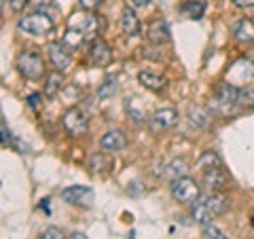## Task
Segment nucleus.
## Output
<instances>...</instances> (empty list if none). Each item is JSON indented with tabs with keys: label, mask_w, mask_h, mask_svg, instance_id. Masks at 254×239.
Listing matches in <instances>:
<instances>
[{
	"label": "nucleus",
	"mask_w": 254,
	"mask_h": 239,
	"mask_svg": "<svg viewBox=\"0 0 254 239\" xmlns=\"http://www.w3.org/2000/svg\"><path fill=\"white\" fill-rule=\"evenodd\" d=\"M62 127L70 138H81V135H85L87 129H89V121H87L83 110L74 106V108H68L66 113L62 115Z\"/></svg>",
	"instance_id": "nucleus-5"
},
{
	"label": "nucleus",
	"mask_w": 254,
	"mask_h": 239,
	"mask_svg": "<svg viewBox=\"0 0 254 239\" xmlns=\"http://www.w3.org/2000/svg\"><path fill=\"white\" fill-rule=\"evenodd\" d=\"M220 165H222L220 157L216 153H212V150L203 153L201 159H199V167H203V170H210V167H220Z\"/></svg>",
	"instance_id": "nucleus-28"
},
{
	"label": "nucleus",
	"mask_w": 254,
	"mask_h": 239,
	"mask_svg": "<svg viewBox=\"0 0 254 239\" xmlns=\"http://www.w3.org/2000/svg\"><path fill=\"white\" fill-rule=\"evenodd\" d=\"M28 104H30V108L38 110V106H41V93H32L28 98Z\"/></svg>",
	"instance_id": "nucleus-33"
},
{
	"label": "nucleus",
	"mask_w": 254,
	"mask_h": 239,
	"mask_svg": "<svg viewBox=\"0 0 254 239\" xmlns=\"http://www.w3.org/2000/svg\"><path fill=\"white\" fill-rule=\"evenodd\" d=\"M146 36H148L150 43L159 45V47L170 43V28H168V23H165V19H161V17L150 19L148 28H146Z\"/></svg>",
	"instance_id": "nucleus-10"
},
{
	"label": "nucleus",
	"mask_w": 254,
	"mask_h": 239,
	"mask_svg": "<svg viewBox=\"0 0 254 239\" xmlns=\"http://www.w3.org/2000/svg\"><path fill=\"white\" fill-rule=\"evenodd\" d=\"M4 2H6V0H0V6H2V4H4Z\"/></svg>",
	"instance_id": "nucleus-37"
},
{
	"label": "nucleus",
	"mask_w": 254,
	"mask_h": 239,
	"mask_svg": "<svg viewBox=\"0 0 254 239\" xmlns=\"http://www.w3.org/2000/svg\"><path fill=\"white\" fill-rule=\"evenodd\" d=\"M187 174V163L182 159H174V161L165 167V178L170 180H176V178H182Z\"/></svg>",
	"instance_id": "nucleus-24"
},
{
	"label": "nucleus",
	"mask_w": 254,
	"mask_h": 239,
	"mask_svg": "<svg viewBox=\"0 0 254 239\" xmlns=\"http://www.w3.org/2000/svg\"><path fill=\"white\" fill-rule=\"evenodd\" d=\"M212 121V113L210 108H201V106H195V108H189V123L193 127H199V129H205Z\"/></svg>",
	"instance_id": "nucleus-17"
},
{
	"label": "nucleus",
	"mask_w": 254,
	"mask_h": 239,
	"mask_svg": "<svg viewBox=\"0 0 254 239\" xmlns=\"http://www.w3.org/2000/svg\"><path fill=\"white\" fill-rule=\"evenodd\" d=\"M26 4H28V0H9V6L13 13H21L26 9Z\"/></svg>",
	"instance_id": "nucleus-32"
},
{
	"label": "nucleus",
	"mask_w": 254,
	"mask_h": 239,
	"mask_svg": "<svg viewBox=\"0 0 254 239\" xmlns=\"http://www.w3.org/2000/svg\"><path fill=\"white\" fill-rule=\"evenodd\" d=\"M231 32H233V38L237 43H246V45H248V43L254 41V21L244 17V19L233 23Z\"/></svg>",
	"instance_id": "nucleus-15"
},
{
	"label": "nucleus",
	"mask_w": 254,
	"mask_h": 239,
	"mask_svg": "<svg viewBox=\"0 0 254 239\" xmlns=\"http://www.w3.org/2000/svg\"><path fill=\"white\" fill-rule=\"evenodd\" d=\"M78 4H81V9L89 11V13H95L102 4H104V0H78Z\"/></svg>",
	"instance_id": "nucleus-31"
},
{
	"label": "nucleus",
	"mask_w": 254,
	"mask_h": 239,
	"mask_svg": "<svg viewBox=\"0 0 254 239\" xmlns=\"http://www.w3.org/2000/svg\"><path fill=\"white\" fill-rule=\"evenodd\" d=\"M68 239H89V237H87L85 233H81V231H74V233H72V235H70Z\"/></svg>",
	"instance_id": "nucleus-36"
},
{
	"label": "nucleus",
	"mask_w": 254,
	"mask_h": 239,
	"mask_svg": "<svg viewBox=\"0 0 254 239\" xmlns=\"http://www.w3.org/2000/svg\"><path fill=\"white\" fill-rule=\"evenodd\" d=\"M138 81H140V85H144L146 89H150V91H161L165 85H168V81H165L163 76H159V74H155V72H140L138 74Z\"/></svg>",
	"instance_id": "nucleus-20"
},
{
	"label": "nucleus",
	"mask_w": 254,
	"mask_h": 239,
	"mask_svg": "<svg viewBox=\"0 0 254 239\" xmlns=\"http://www.w3.org/2000/svg\"><path fill=\"white\" fill-rule=\"evenodd\" d=\"M180 13L189 19H201L205 13V2L203 0H187V2L180 6Z\"/></svg>",
	"instance_id": "nucleus-21"
},
{
	"label": "nucleus",
	"mask_w": 254,
	"mask_h": 239,
	"mask_svg": "<svg viewBox=\"0 0 254 239\" xmlns=\"http://www.w3.org/2000/svg\"><path fill=\"white\" fill-rule=\"evenodd\" d=\"M237 106H254V91L250 87H237Z\"/></svg>",
	"instance_id": "nucleus-26"
},
{
	"label": "nucleus",
	"mask_w": 254,
	"mask_h": 239,
	"mask_svg": "<svg viewBox=\"0 0 254 239\" xmlns=\"http://www.w3.org/2000/svg\"><path fill=\"white\" fill-rule=\"evenodd\" d=\"M119 26H121V30H123L125 36H138L140 30H142L138 15H136V11H133L131 6H125V9L121 11V17H119Z\"/></svg>",
	"instance_id": "nucleus-13"
},
{
	"label": "nucleus",
	"mask_w": 254,
	"mask_h": 239,
	"mask_svg": "<svg viewBox=\"0 0 254 239\" xmlns=\"http://www.w3.org/2000/svg\"><path fill=\"white\" fill-rule=\"evenodd\" d=\"M115 93H117V81H115V78L104 81V83L98 87V98L100 100H108V98H113Z\"/></svg>",
	"instance_id": "nucleus-27"
},
{
	"label": "nucleus",
	"mask_w": 254,
	"mask_h": 239,
	"mask_svg": "<svg viewBox=\"0 0 254 239\" xmlns=\"http://www.w3.org/2000/svg\"><path fill=\"white\" fill-rule=\"evenodd\" d=\"M64 89V76H62V72H49L45 76V87H43V93L47 95V98H55L60 91Z\"/></svg>",
	"instance_id": "nucleus-18"
},
{
	"label": "nucleus",
	"mask_w": 254,
	"mask_h": 239,
	"mask_svg": "<svg viewBox=\"0 0 254 239\" xmlns=\"http://www.w3.org/2000/svg\"><path fill=\"white\" fill-rule=\"evenodd\" d=\"M125 113H127V117H129L136 125H144V123L150 121L148 115H146L144 104H142L138 98H127L125 100Z\"/></svg>",
	"instance_id": "nucleus-14"
},
{
	"label": "nucleus",
	"mask_w": 254,
	"mask_h": 239,
	"mask_svg": "<svg viewBox=\"0 0 254 239\" xmlns=\"http://www.w3.org/2000/svg\"><path fill=\"white\" fill-rule=\"evenodd\" d=\"M214 95H218V98H222V100L237 104V87H235V85L218 83V85H216V93H214Z\"/></svg>",
	"instance_id": "nucleus-25"
},
{
	"label": "nucleus",
	"mask_w": 254,
	"mask_h": 239,
	"mask_svg": "<svg viewBox=\"0 0 254 239\" xmlns=\"http://www.w3.org/2000/svg\"><path fill=\"white\" fill-rule=\"evenodd\" d=\"M210 113L212 115H218V117H229V115H235L237 113V104H233V102H227L218 98V95H214V98L210 100Z\"/></svg>",
	"instance_id": "nucleus-19"
},
{
	"label": "nucleus",
	"mask_w": 254,
	"mask_h": 239,
	"mask_svg": "<svg viewBox=\"0 0 254 239\" xmlns=\"http://www.w3.org/2000/svg\"><path fill=\"white\" fill-rule=\"evenodd\" d=\"M38 239H66V237H64L62 229H58V227H47L43 233L38 235Z\"/></svg>",
	"instance_id": "nucleus-30"
},
{
	"label": "nucleus",
	"mask_w": 254,
	"mask_h": 239,
	"mask_svg": "<svg viewBox=\"0 0 254 239\" xmlns=\"http://www.w3.org/2000/svg\"><path fill=\"white\" fill-rule=\"evenodd\" d=\"M203 237L205 239H229L218 227H214L212 222H210V225H203Z\"/></svg>",
	"instance_id": "nucleus-29"
},
{
	"label": "nucleus",
	"mask_w": 254,
	"mask_h": 239,
	"mask_svg": "<svg viewBox=\"0 0 254 239\" xmlns=\"http://www.w3.org/2000/svg\"><path fill=\"white\" fill-rule=\"evenodd\" d=\"M170 188H172V197L176 199L178 203H185V205H193L199 201V197H201V186L197 184L193 178H187V176L172 180Z\"/></svg>",
	"instance_id": "nucleus-4"
},
{
	"label": "nucleus",
	"mask_w": 254,
	"mask_h": 239,
	"mask_svg": "<svg viewBox=\"0 0 254 239\" xmlns=\"http://www.w3.org/2000/svg\"><path fill=\"white\" fill-rule=\"evenodd\" d=\"M100 146L108 155L110 153H119V150H123L127 146V138H125V133L121 129H110L100 138Z\"/></svg>",
	"instance_id": "nucleus-11"
},
{
	"label": "nucleus",
	"mask_w": 254,
	"mask_h": 239,
	"mask_svg": "<svg viewBox=\"0 0 254 239\" xmlns=\"http://www.w3.org/2000/svg\"><path fill=\"white\" fill-rule=\"evenodd\" d=\"M233 4L240 9H254V0H233Z\"/></svg>",
	"instance_id": "nucleus-35"
},
{
	"label": "nucleus",
	"mask_w": 254,
	"mask_h": 239,
	"mask_svg": "<svg viewBox=\"0 0 254 239\" xmlns=\"http://www.w3.org/2000/svg\"><path fill=\"white\" fill-rule=\"evenodd\" d=\"M150 0H127V6L131 9H142V6H148Z\"/></svg>",
	"instance_id": "nucleus-34"
},
{
	"label": "nucleus",
	"mask_w": 254,
	"mask_h": 239,
	"mask_svg": "<svg viewBox=\"0 0 254 239\" xmlns=\"http://www.w3.org/2000/svg\"><path fill=\"white\" fill-rule=\"evenodd\" d=\"M60 197L70 205H76V208H91L95 201V193L93 188L83 186V184H74V186H66L60 193Z\"/></svg>",
	"instance_id": "nucleus-6"
},
{
	"label": "nucleus",
	"mask_w": 254,
	"mask_h": 239,
	"mask_svg": "<svg viewBox=\"0 0 254 239\" xmlns=\"http://www.w3.org/2000/svg\"><path fill=\"white\" fill-rule=\"evenodd\" d=\"M252 220H254V218H252Z\"/></svg>",
	"instance_id": "nucleus-38"
},
{
	"label": "nucleus",
	"mask_w": 254,
	"mask_h": 239,
	"mask_svg": "<svg viewBox=\"0 0 254 239\" xmlns=\"http://www.w3.org/2000/svg\"><path fill=\"white\" fill-rule=\"evenodd\" d=\"M15 63H17L19 74L23 78H28V81H43V76H47L45 60L36 49H23L17 55Z\"/></svg>",
	"instance_id": "nucleus-2"
},
{
	"label": "nucleus",
	"mask_w": 254,
	"mask_h": 239,
	"mask_svg": "<svg viewBox=\"0 0 254 239\" xmlns=\"http://www.w3.org/2000/svg\"><path fill=\"white\" fill-rule=\"evenodd\" d=\"M87 58H89V63L95 68H106L110 61H113V49H110V45L106 41H102V38H95L91 41V47H89V53H87Z\"/></svg>",
	"instance_id": "nucleus-7"
},
{
	"label": "nucleus",
	"mask_w": 254,
	"mask_h": 239,
	"mask_svg": "<svg viewBox=\"0 0 254 239\" xmlns=\"http://www.w3.org/2000/svg\"><path fill=\"white\" fill-rule=\"evenodd\" d=\"M178 123V113L174 108H161V110H157V113L150 117V121H148V125H150V129H153L155 133H159V131H168V129H172L174 125Z\"/></svg>",
	"instance_id": "nucleus-9"
},
{
	"label": "nucleus",
	"mask_w": 254,
	"mask_h": 239,
	"mask_svg": "<svg viewBox=\"0 0 254 239\" xmlns=\"http://www.w3.org/2000/svg\"><path fill=\"white\" fill-rule=\"evenodd\" d=\"M89 170L91 174H102L110 170V159L108 153H95L89 157Z\"/></svg>",
	"instance_id": "nucleus-23"
},
{
	"label": "nucleus",
	"mask_w": 254,
	"mask_h": 239,
	"mask_svg": "<svg viewBox=\"0 0 254 239\" xmlns=\"http://www.w3.org/2000/svg\"><path fill=\"white\" fill-rule=\"evenodd\" d=\"M78 28H81L85 41H95V38H98V34H100V15H95V13L85 15Z\"/></svg>",
	"instance_id": "nucleus-16"
},
{
	"label": "nucleus",
	"mask_w": 254,
	"mask_h": 239,
	"mask_svg": "<svg viewBox=\"0 0 254 239\" xmlns=\"http://www.w3.org/2000/svg\"><path fill=\"white\" fill-rule=\"evenodd\" d=\"M47 53H49V61L53 63V68L58 72H64L72 66V55H70L68 47L64 43H51L47 47Z\"/></svg>",
	"instance_id": "nucleus-8"
},
{
	"label": "nucleus",
	"mask_w": 254,
	"mask_h": 239,
	"mask_svg": "<svg viewBox=\"0 0 254 239\" xmlns=\"http://www.w3.org/2000/svg\"><path fill=\"white\" fill-rule=\"evenodd\" d=\"M53 28H55L53 17L47 13H41V11L30 13L17 21V30L23 32V34H30V36H45V34H49Z\"/></svg>",
	"instance_id": "nucleus-3"
},
{
	"label": "nucleus",
	"mask_w": 254,
	"mask_h": 239,
	"mask_svg": "<svg viewBox=\"0 0 254 239\" xmlns=\"http://www.w3.org/2000/svg\"><path fill=\"white\" fill-rule=\"evenodd\" d=\"M64 45L68 47V49H78L83 43H85V36H83V32L81 28H74V26H70L66 32H64Z\"/></svg>",
	"instance_id": "nucleus-22"
},
{
	"label": "nucleus",
	"mask_w": 254,
	"mask_h": 239,
	"mask_svg": "<svg viewBox=\"0 0 254 239\" xmlns=\"http://www.w3.org/2000/svg\"><path fill=\"white\" fill-rule=\"evenodd\" d=\"M229 197L225 193H212L210 197H205L203 201L199 203H193V220L197 222V225H210V222L220 216V214H225L229 210Z\"/></svg>",
	"instance_id": "nucleus-1"
},
{
	"label": "nucleus",
	"mask_w": 254,
	"mask_h": 239,
	"mask_svg": "<svg viewBox=\"0 0 254 239\" xmlns=\"http://www.w3.org/2000/svg\"><path fill=\"white\" fill-rule=\"evenodd\" d=\"M227 174L222 172V167H210V170H205L203 174V186L212 190V193H220L222 188H227Z\"/></svg>",
	"instance_id": "nucleus-12"
}]
</instances>
